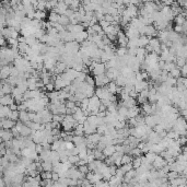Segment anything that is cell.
<instances>
[{
  "mask_svg": "<svg viewBox=\"0 0 187 187\" xmlns=\"http://www.w3.org/2000/svg\"><path fill=\"white\" fill-rule=\"evenodd\" d=\"M150 39L151 37L150 36H147V35H141L138 38V46L139 47H146L148 44L150 43Z\"/></svg>",
  "mask_w": 187,
  "mask_h": 187,
  "instance_id": "14",
  "label": "cell"
},
{
  "mask_svg": "<svg viewBox=\"0 0 187 187\" xmlns=\"http://www.w3.org/2000/svg\"><path fill=\"white\" fill-rule=\"evenodd\" d=\"M12 113V110L9 105H1L0 107V117L1 118H9Z\"/></svg>",
  "mask_w": 187,
  "mask_h": 187,
  "instance_id": "7",
  "label": "cell"
},
{
  "mask_svg": "<svg viewBox=\"0 0 187 187\" xmlns=\"http://www.w3.org/2000/svg\"><path fill=\"white\" fill-rule=\"evenodd\" d=\"M115 152H116V147H115V144H108V146H106L105 148H104V150H103V153H104V156H105L106 158L113 156Z\"/></svg>",
  "mask_w": 187,
  "mask_h": 187,
  "instance_id": "13",
  "label": "cell"
},
{
  "mask_svg": "<svg viewBox=\"0 0 187 187\" xmlns=\"http://www.w3.org/2000/svg\"><path fill=\"white\" fill-rule=\"evenodd\" d=\"M144 156L147 158V160H148V162L149 163H153L154 161V159H156V156H158V153L156 152H153V151H149V152H147V153H144Z\"/></svg>",
  "mask_w": 187,
  "mask_h": 187,
  "instance_id": "25",
  "label": "cell"
},
{
  "mask_svg": "<svg viewBox=\"0 0 187 187\" xmlns=\"http://www.w3.org/2000/svg\"><path fill=\"white\" fill-rule=\"evenodd\" d=\"M63 1H65V3H66V5H67V6H71V5H72V2H73V0H63Z\"/></svg>",
  "mask_w": 187,
  "mask_h": 187,
  "instance_id": "45",
  "label": "cell"
},
{
  "mask_svg": "<svg viewBox=\"0 0 187 187\" xmlns=\"http://www.w3.org/2000/svg\"><path fill=\"white\" fill-rule=\"evenodd\" d=\"M17 122H14L12 119L10 118H1V123H0V126L1 128L3 129H12L13 127L15 126Z\"/></svg>",
  "mask_w": 187,
  "mask_h": 187,
  "instance_id": "4",
  "label": "cell"
},
{
  "mask_svg": "<svg viewBox=\"0 0 187 187\" xmlns=\"http://www.w3.org/2000/svg\"><path fill=\"white\" fill-rule=\"evenodd\" d=\"M89 105H90V98H87H87H84V99L81 101V106H80V107H81L83 111H85V110L89 108Z\"/></svg>",
  "mask_w": 187,
  "mask_h": 187,
  "instance_id": "29",
  "label": "cell"
},
{
  "mask_svg": "<svg viewBox=\"0 0 187 187\" xmlns=\"http://www.w3.org/2000/svg\"><path fill=\"white\" fill-rule=\"evenodd\" d=\"M9 106H10V108H11L12 111H17V110H18V104H17L15 102H14V103H12L11 105H9Z\"/></svg>",
  "mask_w": 187,
  "mask_h": 187,
  "instance_id": "44",
  "label": "cell"
},
{
  "mask_svg": "<svg viewBox=\"0 0 187 187\" xmlns=\"http://www.w3.org/2000/svg\"><path fill=\"white\" fill-rule=\"evenodd\" d=\"M115 53H116L117 56H125V55L128 53V48H127V47H122V46H119Z\"/></svg>",
  "mask_w": 187,
  "mask_h": 187,
  "instance_id": "28",
  "label": "cell"
},
{
  "mask_svg": "<svg viewBox=\"0 0 187 187\" xmlns=\"http://www.w3.org/2000/svg\"><path fill=\"white\" fill-rule=\"evenodd\" d=\"M78 168H79V171H80V172H82V173H84V174H87V173L90 172V170H89V166H87V164L79 165Z\"/></svg>",
  "mask_w": 187,
  "mask_h": 187,
  "instance_id": "35",
  "label": "cell"
},
{
  "mask_svg": "<svg viewBox=\"0 0 187 187\" xmlns=\"http://www.w3.org/2000/svg\"><path fill=\"white\" fill-rule=\"evenodd\" d=\"M59 18H60V14H58L57 12H55L54 10H51V12L49 13V15H48V19H49L50 22H54V23H56L59 21Z\"/></svg>",
  "mask_w": 187,
  "mask_h": 187,
  "instance_id": "23",
  "label": "cell"
},
{
  "mask_svg": "<svg viewBox=\"0 0 187 187\" xmlns=\"http://www.w3.org/2000/svg\"><path fill=\"white\" fill-rule=\"evenodd\" d=\"M106 66L104 62H98V65H96V67L95 69L93 70V73L94 75H104L106 72Z\"/></svg>",
  "mask_w": 187,
  "mask_h": 187,
  "instance_id": "9",
  "label": "cell"
},
{
  "mask_svg": "<svg viewBox=\"0 0 187 187\" xmlns=\"http://www.w3.org/2000/svg\"><path fill=\"white\" fill-rule=\"evenodd\" d=\"M115 82L117 83V85L118 87H124L125 85H126V83H127V78L125 77V75H123L122 73L117 77V79L115 80Z\"/></svg>",
  "mask_w": 187,
  "mask_h": 187,
  "instance_id": "20",
  "label": "cell"
},
{
  "mask_svg": "<svg viewBox=\"0 0 187 187\" xmlns=\"http://www.w3.org/2000/svg\"><path fill=\"white\" fill-rule=\"evenodd\" d=\"M20 112V119L21 122H23L26 124L27 122H30V117H29V111H19Z\"/></svg>",
  "mask_w": 187,
  "mask_h": 187,
  "instance_id": "21",
  "label": "cell"
},
{
  "mask_svg": "<svg viewBox=\"0 0 187 187\" xmlns=\"http://www.w3.org/2000/svg\"><path fill=\"white\" fill-rule=\"evenodd\" d=\"M107 124L106 123H103V124H101L98 126V132L101 134V135H104L105 134V131L107 130Z\"/></svg>",
  "mask_w": 187,
  "mask_h": 187,
  "instance_id": "32",
  "label": "cell"
},
{
  "mask_svg": "<svg viewBox=\"0 0 187 187\" xmlns=\"http://www.w3.org/2000/svg\"><path fill=\"white\" fill-rule=\"evenodd\" d=\"M84 135L87 136V135H91V134H94V132H96L98 131V127L96 126H94L92 125L91 123H89L87 119V122H84Z\"/></svg>",
  "mask_w": 187,
  "mask_h": 187,
  "instance_id": "6",
  "label": "cell"
},
{
  "mask_svg": "<svg viewBox=\"0 0 187 187\" xmlns=\"http://www.w3.org/2000/svg\"><path fill=\"white\" fill-rule=\"evenodd\" d=\"M181 72H182V77L187 78V63L186 65H184V66L181 68Z\"/></svg>",
  "mask_w": 187,
  "mask_h": 187,
  "instance_id": "41",
  "label": "cell"
},
{
  "mask_svg": "<svg viewBox=\"0 0 187 187\" xmlns=\"http://www.w3.org/2000/svg\"><path fill=\"white\" fill-rule=\"evenodd\" d=\"M153 1H154V2H161L162 0H153Z\"/></svg>",
  "mask_w": 187,
  "mask_h": 187,
  "instance_id": "46",
  "label": "cell"
},
{
  "mask_svg": "<svg viewBox=\"0 0 187 187\" xmlns=\"http://www.w3.org/2000/svg\"><path fill=\"white\" fill-rule=\"evenodd\" d=\"M141 164H142V158L141 156H135L132 160L134 168H138L139 166H141Z\"/></svg>",
  "mask_w": 187,
  "mask_h": 187,
  "instance_id": "27",
  "label": "cell"
},
{
  "mask_svg": "<svg viewBox=\"0 0 187 187\" xmlns=\"http://www.w3.org/2000/svg\"><path fill=\"white\" fill-rule=\"evenodd\" d=\"M85 82H87L90 85H93L95 87V79H94L93 77H91V75H87V79H85Z\"/></svg>",
  "mask_w": 187,
  "mask_h": 187,
  "instance_id": "36",
  "label": "cell"
},
{
  "mask_svg": "<svg viewBox=\"0 0 187 187\" xmlns=\"http://www.w3.org/2000/svg\"><path fill=\"white\" fill-rule=\"evenodd\" d=\"M70 18L67 17L66 14H60V18H59V21H58V23H60V24L65 25V26H67V25L70 24Z\"/></svg>",
  "mask_w": 187,
  "mask_h": 187,
  "instance_id": "22",
  "label": "cell"
},
{
  "mask_svg": "<svg viewBox=\"0 0 187 187\" xmlns=\"http://www.w3.org/2000/svg\"><path fill=\"white\" fill-rule=\"evenodd\" d=\"M32 129L27 126L26 124H24L22 126V128H21V130H20V134H21V136H23V137H29L30 135L32 134Z\"/></svg>",
  "mask_w": 187,
  "mask_h": 187,
  "instance_id": "18",
  "label": "cell"
},
{
  "mask_svg": "<svg viewBox=\"0 0 187 187\" xmlns=\"http://www.w3.org/2000/svg\"><path fill=\"white\" fill-rule=\"evenodd\" d=\"M0 138H1V141H9V140H12L14 136H13V132L11 129H3V128H1Z\"/></svg>",
  "mask_w": 187,
  "mask_h": 187,
  "instance_id": "3",
  "label": "cell"
},
{
  "mask_svg": "<svg viewBox=\"0 0 187 187\" xmlns=\"http://www.w3.org/2000/svg\"><path fill=\"white\" fill-rule=\"evenodd\" d=\"M87 140H90V141H92V142H94V144H98V142H100L101 138H102V135L99 134V132L96 131V132H94V134L87 135Z\"/></svg>",
  "mask_w": 187,
  "mask_h": 187,
  "instance_id": "16",
  "label": "cell"
},
{
  "mask_svg": "<svg viewBox=\"0 0 187 187\" xmlns=\"http://www.w3.org/2000/svg\"><path fill=\"white\" fill-rule=\"evenodd\" d=\"M45 87H46V91L47 92H51V91H54V90H56V87H55V82H49L48 84H46L45 85Z\"/></svg>",
  "mask_w": 187,
  "mask_h": 187,
  "instance_id": "34",
  "label": "cell"
},
{
  "mask_svg": "<svg viewBox=\"0 0 187 187\" xmlns=\"http://www.w3.org/2000/svg\"><path fill=\"white\" fill-rule=\"evenodd\" d=\"M75 10H73V9H71V8H68V9L66 10V12H65V14H66L67 17H69V18L71 19V18L73 17V14H75Z\"/></svg>",
  "mask_w": 187,
  "mask_h": 187,
  "instance_id": "38",
  "label": "cell"
},
{
  "mask_svg": "<svg viewBox=\"0 0 187 187\" xmlns=\"http://www.w3.org/2000/svg\"><path fill=\"white\" fill-rule=\"evenodd\" d=\"M66 141V140H65ZM75 147V144H73V141H66V148L67 149H69V150H71V149H73Z\"/></svg>",
  "mask_w": 187,
  "mask_h": 187,
  "instance_id": "42",
  "label": "cell"
},
{
  "mask_svg": "<svg viewBox=\"0 0 187 187\" xmlns=\"http://www.w3.org/2000/svg\"><path fill=\"white\" fill-rule=\"evenodd\" d=\"M101 104H102L101 99L96 95V94H94L93 96L90 98V105H89V107L91 108V111H93V110H99Z\"/></svg>",
  "mask_w": 187,
  "mask_h": 187,
  "instance_id": "2",
  "label": "cell"
},
{
  "mask_svg": "<svg viewBox=\"0 0 187 187\" xmlns=\"http://www.w3.org/2000/svg\"><path fill=\"white\" fill-rule=\"evenodd\" d=\"M9 118L14 120V122H18L20 119V112L18 110H17V111H12V113H11V115H10Z\"/></svg>",
  "mask_w": 187,
  "mask_h": 187,
  "instance_id": "33",
  "label": "cell"
},
{
  "mask_svg": "<svg viewBox=\"0 0 187 187\" xmlns=\"http://www.w3.org/2000/svg\"><path fill=\"white\" fill-rule=\"evenodd\" d=\"M152 165H153V168H156V170H160V168H164L165 165H168V161H166L161 154H158V156H156L153 163H152Z\"/></svg>",
  "mask_w": 187,
  "mask_h": 187,
  "instance_id": "1",
  "label": "cell"
},
{
  "mask_svg": "<svg viewBox=\"0 0 187 187\" xmlns=\"http://www.w3.org/2000/svg\"><path fill=\"white\" fill-rule=\"evenodd\" d=\"M135 75H136V79L138 81H142L144 80V77H142V72L139 70V71H136L135 72Z\"/></svg>",
  "mask_w": 187,
  "mask_h": 187,
  "instance_id": "40",
  "label": "cell"
},
{
  "mask_svg": "<svg viewBox=\"0 0 187 187\" xmlns=\"http://www.w3.org/2000/svg\"><path fill=\"white\" fill-rule=\"evenodd\" d=\"M87 156H89V153H87V149L80 150V152H79V156H80V159H87Z\"/></svg>",
  "mask_w": 187,
  "mask_h": 187,
  "instance_id": "37",
  "label": "cell"
},
{
  "mask_svg": "<svg viewBox=\"0 0 187 187\" xmlns=\"http://www.w3.org/2000/svg\"><path fill=\"white\" fill-rule=\"evenodd\" d=\"M106 75L111 79V80H116L117 79V77H118L119 75H120V71H119L117 68H115V67H112V68H108L107 70H106Z\"/></svg>",
  "mask_w": 187,
  "mask_h": 187,
  "instance_id": "5",
  "label": "cell"
},
{
  "mask_svg": "<svg viewBox=\"0 0 187 187\" xmlns=\"http://www.w3.org/2000/svg\"><path fill=\"white\" fill-rule=\"evenodd\" d=\"M46 18V10H36L35 11V19L39 20V21H43Z\"/></svg>",
  "mask_w": 187,
  "mask_h": 187,
  "instance_id": "24",
  "label": "cell"
},
{
  "mask_svg": "<svg viewBox=\"0 0 187 187\" xmlns=\"http://www.w3.org/2000/svg\"><path fill=\"white\" fill-rule=\"evenodd\" d=\"M15 101H14V98L12 96V94H6V95L0 98V104L1 105H11Z\"/></svg>",
  "mask_w": 187,
  "mask_h": 187,
  "instance_id": "10",
  "label": "cell"
},
{
  "mask_svg": "<svg viewBox=\"0 0 187 187\" xmlns=\"http://www.w3.org/2000/svg\"><path fill=\"white\" fill-rule=\"evenodd\" d=\"M99 23H100V25L103 27V30L105 29V27H107L108 25H111V23L108 22V21H106L105 19H103V20H101V21H99Z\"/></svg>",
  "mask_w": 187,
  "mask_h": 187,
  "instance_id": "39",
  "label": "cell"
},
{
  "mask_svg": "<svg viewBox=\"0 0 187 187\" xmlns=\"http://www.w3.org/2000/svg\"><path fill=\"white\" fill-rule=\"evenodd\" d=\"M73 134L75 135H81V136H83L84 135V126H83V124L75 123V128H73Z\"/></svg>",
  "mask_w": 187,
  "mask_h": 187,
  "instance_id": "17",
  "label": "cell"
},
{
  "mask_svg": "<svg viewBox=\"0 0 187 187\" xmlns=\"http://www.w3.org/2000/svg\"><path fill=\"white\" fill-rule=\"evenodd\" d=\"M119 168H122V171H123L125 174H126L128 171H130V170L134 168V165H132V162H131V163H127V164H123V165H122V166H119Z\"/></svg>",
  "mask_w": 187,
  "mask_h": 187,
  "instance_id": "31",
  "label": "cell"
},
{
  "mask_svg": "<svg viewBox=\"0 0 187 187\" xmlns=\"http://www.w3.org/2000/svg\"><path fill=\"white\" fill-rule=\"evenodd\" d=\"M89 37V34H87V30H84V31H81V32H78V33H75V41L78 42V43H83L85 39H87Z\"/></svg>",
  "mask_w": 187,
  "mask_h": 187,
  "instance_id": "11",
  "label": "cell"
},
{
  "mask_svg": "<svg viewBox=\"0 0 187 187\" xmlns=\"http://www.w3.org/2000/svg\"><path fill=\"white\" fill-rule=\"evenodd\" d=\"M142 110H140L137 105L131 107V108H128V118H132V117H137L138 115L140 114Z\"/></svg>",
  "mask_w": 187,
  "mask_h": 187,
  "instance_id": "15",
  "label": "cell"
},
{
  "mask_svg": "<svg viewBox=\"0 0 187 187\" xmlns=\"http://www.w3.org/2000/svg\"><path fill=\"white\" fill-rule=\"evenodd\" d=\"M137 101L135 100L134 98H129L128 100H126V101H123V105H125L126 107H128V108H131V107H134V106H136L137 105Z\"/></svg>",
  "mask_w": 187,
  "mask_h": 187,
  "instance_id": "19",
  "label": "cell"
},
{
  "mask_svg": "<svg viewBox=\"0 0 187 187\" xmlns=\"http://www.w3.org/2000/svg\"><path fill=\"white\" fill-rule=\"evenodd\" d=\"M42 166H43L44 171H53L54 164L50 162V161H43L42 162Z\"/></svg>",
  "mask_w": 187,
  "mask_h": 187,
  "instance_id": "26",
  "label": "cell"
},
{
  "mask_svg": "<svg viewBox=\"0 0 187 187\" xmlns=\"http://www.w3.org/2000/svg\"><path fill=\"white\" fill-rule=\"evenodd\" d=\"M69 8V6H67L66 3H65V1H58V3H57V6L53 9L55 12H57L58 14H65L66 12V10Z\"/></svg>",
  "mask_w": 187,
  "mask_h": 187,
  "instance_id": "8",
  "label": "cell"
},
{
  "mask_svg": "<svg viewBox=\"0 0 187 187\" xmlns=\"http://www.w3.org/2000/svg\"><path fill=\"white\" fill-rule=\"evenodd\" d=\"M79 161H80V156H79V154H78V156H75V154H71V156H69V162L71 163V164H73V165H77Z\"/></svg>",
  "mask_w": 187,
  "mask_h": 187,
  "instance_id": "30",
  "label": "cell"
},
{
  "mask_svg": "<svg viewBox=\"0 0 187 187\" xmlns=\"http://www.w3.org/2000/svg\"><path fill=\"white\" fill-rule=\"evenodd\" d=\"M12 89H13V87L11 84H9L8 82L5 83V84H1V89H0V94H1V96L6 95V94H11L12 93Z\"/></svg>",
  "mask_w": 187,
  "mask_h": 187,
  "instance_id": "12",
  "label": "cell"
},
{
  "mask_svg": "<svg viewBox=\"0 0 187 187\" xmlns=\"http://www.w3.org/2000/svg\"><path fill=\"white\" fill-rule=\"evenodd\" d=\"M66 106L68 107V108H73L75 106V102L73 101H70V100H67L66 101Z\"/></svg>",
  "mask_w": 187,
  "mask_h": 187,
  "instance_id": "43",
  "label": "cell"
}]
</instances>
